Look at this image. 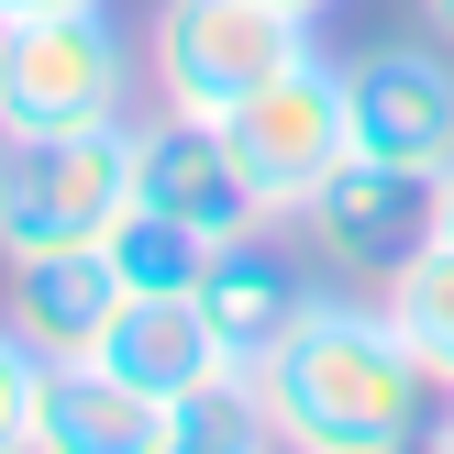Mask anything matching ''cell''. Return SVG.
<instances>
[{
  "instance_id": "obj_1",
  "label": "cell",
  "mask_w": 454,
  "mask_h": 454,
  "mask_svg": "<svg viewBox=\"0 0 454 454\" xmlns=\"http://www.w3.org/2000/svg\"><path fill=\"white\" fill-rule=\"evenodd\" d=\"M255 388L278 443L300 454H399V443H433L443 421V377L411 355L388 300H344V288L300 310V333L255 366Z\"/></svg>"
},
{
  "instance_id": "obj_2",
  "label": "cell",
  "mask_w": 454,
  "mask_h": 454,
  "mask_svg": "<svg viewBox=\"0 0 454 454\" xmlns=\"http://www.w3.org/2000/svg\"><path fill=\"white\" fill-rule=\"evenodd\" d=\"M133 78H145V44L111 22V0H56L0 22V145L133 122Z\"/></svg>"
},
{
  "instance_id": "obj_3",
  "label": "cell",
  "mask_w": 454,
  "mask_h": 454,
  "mask_svg": "<svg viewBox=\"0 0 454 454\" xmlns=\"http://www.w3.org/2000/svg\"><path fill=\"white\" fill-rule=\"evenodd\" d=\"M288 56H310V12H278V0H155L145 22V89L211 122L255 100Z\"/></svg>"
},
{
  "instance_id": "obj_4",
  "label": "cell",
  "mask_w": 454,
  "mask_h": 454,
  "mask_svg": "<svg viewBox=\"0 0 454 454\" xmlns=\"http://www.w3.org/2000/svg\"><path fill=\"white\" fill-rule=\"evenodd\" d=\"M122 211H133V122L0 145V255L111 244V222H122Z\"/></svg>"
},
{
  "instance_id": "obj_5",
  "label": "cell",
  "mask_w": 454,
  "mask_h": 454,
  "mask_svg": "<svg viewBox=\"0 0 454 454\" xmlns=\"http://www.w3.org/2000/svg\"><path fill=\"white\" fill-rule=\"evenodd\" d=\"M222 133H233L244 177H255L266 222H300L310 200H322V177L355 155V111H344V67L310 44V56H288L278 78L255 89V100L222 111Z\"/></svg>"
},
{
  "instance_id": "obj_6",
  "label": "cell",
  "mask_w": 454,
  "mask_h": 454,
  "mask_svg": "<svg viewBox=\"0 0 454 454\" xmlns=\"http://www.w3.org/2000/svg\"><path fill=\"white\" fill-rule=\"evenodd\" d=\"M133 200L177 211L189 233H211V244L266 233V200H255V177H244L233 133H222L211 111H167V100L133 111Z\"/></svg>"
},
{
  "instance_id": "obj_7",
  "label": "cell",
  "mask_w": 454,
  "mask_h": 454,
  "mask_svg": "<svg viewBox=\"0 0 454 454\" xmlns=\"http://www.w3.org/2000/svg\"><path fill=\"white\" fill-rule=\"evenodd\" d=\"M300 244L333 266V278L355 288H388L399 266L433 244V177L411 167H377V155H344V167L322 177V200L300 211Z\"/></svg>"
},
{
  "instance_id": "obj_8",
  "label": "cell",
  "mask_w": 454,
  "mask_h": 454,
  "mask_svg": "<svg viewBox=\"0 0 454 454\" xmlns=\"http://www.w3.org/2000/svg\"><path fill=\"white\" fill-rule=\"evenodd\" d=\"M344 111H355V155H377V167L411 177L454 167V56L433 44H366L344 67Z\"/></svg>"
},
{
  "instance_id": "obj_9",
  "label": "cell",
  "mask_w": 454,
  "mask_h": 454,
  "mask_svg": "<svg viewBox=\"0 0 454 454\" xmlns=\"http://www.w3.org/2000/svg\"><path fill=\"white\" fill-rule=\"evenodd\" d=\"M122 266H111V244H67V255H0V322L22 333V344L44 355V366H67V355H89L111 333V310H122Z\"/></svg>"
},
{
  "instance_id": "obj_10",
  "label": "cell",
  "mask_w": 454,
  "mask_h": 454,
  "mask_svg": "<svg viewBox=\"0 0 454 454\" xmlns=\"http://www.w3.org/2000/svg\"><path fill=\"white\" fill-rule=\"evenodd\" d=\"M189 300H200V322H211V355H222V366H266V355L300 333V310L322 300V288H310L266 233H244V244H222V255L200 266Z\"/></svg>"
},
{
  "instance_id": "obj_11",
  "label": "cell",
  "mask_w": 454,
  "mask_h": 454,
  "mask_svg": "<svg viewBox=\"0 0 454 454\" xmlns=\"http://www.w3.org/2000/svg\"><path fill=\"white\" fill-rule=\"evenodd\" d=\"M34 454H167V399H145V388H122L111 366L67 355V366H44Z\"/></svg>"
},
{
  "instance_id": "obj_12",
  "label": "cell",
  "mask_w": 454,
  "mask_h": 454,
  "mask_svg": "<svg viewBox=\"0 0 454 454\" xmlns=\"http://www.w3.org/2000/svg\"><path fill=\"white\" fill-rule=\"evenodd\" d=\"M89 366H111L122 388H145V399H177V388H200L222 355H211V322H200L189 288H133V300L111 310V333L89 344Z\"/></svg>"
},
{
  "instance_id": "obj_13",
  "label": "cell",
  "mask_w": 454,
  "mask_h": 454,
  "mask_svg": "<svg viewBox=\"0 0 454 454\" xmlns=\"http://www.w3.org/2000/svg\"><path fill=\"white\" fill-rule=\"evenodd\" d=\"M255 443H278L255 366H211L200 388L167 399V454H255Z\"/></svg>"
},
{
  "instance_id": "obj_14",
  "label": "cell",
  "mask_w": 454,
  "mask_h": 454,
  "mask_svg": "<svg viewBox=\"0 0 454 454\" xmlns=\"http://www.w3.org/2000/svg\"><path fill=\"white\" fill-rule=\"evenodd\" d=\"M377 300H388V322L411 333V355L443 377V399H454V244L433 233V244H421V255L399 266L388 288H377Z\"/></svg>"
},
{
  "instance_id": "obj_15",
  "label": "cell",
  "mask_w": 454,
  "mask_h": 454,
  "mask_svg": "<svg viewBox=\"0 0 454 454\" xmlns=\"http://www.w3.org/2000/svg\"><path fill=\"white\" fill-rule=\"evenodd\" d=\"M211 255H222V244L189 233L177 211H155V200H133V211L111 222V266H122V288H200Z\"/></svg>"
},
{
  "instance_id": "obj_16",
  "label": "cell",
  "mask_w": 454,
  "mask_h": 454,
  "mask_svg": "<svg viewBox=\"0 0 454 454\" xmlns=\"http://www.w3.org/2000/svg\"><path fill=\"white\" fill-rule=\"evenodd\" d=\"M34 411H44V355L0 322V454H34Z\"/></svg>"
},
{
  "instance_id": "obj_17",
  "label": "cell",
  "mask_w": 454,
  "mask_h": 454,
  "mask_svg": "<svg viewBox=\"0 0 454 454\" xmlns=\"http://www.w3.org/2000/svg\"><path fill=\"white\" fill-rule=\"evenodd\" d=\"M433 233H443V244H454V167H443V177H433Z\"/></svg>"
},
{
  "instance_id": "obj_18",
  "label": "cell",
  "mask_w": 454,
  "mask_h": 454,
  "mask_svg": "<svg viewBox=\"0 0 454 454\" xmlns=\"http://www.w3.org/2000/svg\"><path fill=\"white\" fill-rule=\"evenodd\" d=\"M421 22H433V34H454V0H421Z\"/></svg>"
},
{
  "instance_id": "obj_19",
  "label": "cell",
  "mask_w": 454,
  "mask_h": 454,
  "mask_svg": "<svg viewBox=\"0 0 454 454\" xmlns=\"http://www.w3.org/2000/svg\"><path fill=\"white\" fill-rule=\"evenodd\" d=\"M22 12H56V0H0V22H22Z\"/></svg>"
},
{
  "instance_id": "obj_20",
  "label": "cell",
  "mask_w": 454,
  "mask_h": 454,
  "mask_svg": "<svg viewBox=\"0 0 454 454\" xmlns=\"http://www.w3.org/2000/svg\"><path fill=\"white\" fill-rule=\"evenodd\" d=\"M278 12H310V22H322V12H333V0H278Z\"/></svg>"
},
{
  "instance_id": "obj_21",
  "label": "cell",
  "mask_w": 454,
  "mask_h": 454,
  "mask_svg": "<svg viewBox=\"0 0 454 454\" xmlns=\"http://www.w3.org/2000/svg\"><path fill=\"white\" fill-rule=\"evenodd\" d=\"M433 443H454V399H443V421H433Z\"/></svg>"
}]
</instances>
